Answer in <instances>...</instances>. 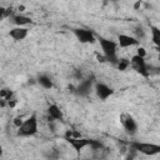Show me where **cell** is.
<instances>
[{
  "label": "cell",
  "instance_id": "1",
  "mask_svg": "<svg viewBox=\"0 0 160 160\" xmlns=\"http://www.w3.org/2000/svg\"><path fill=\"white\" fill-rule=\"evenodd\" d=\"M96 38H98V42L100 44V48L102 50V54L106 58V61L116 65L118 60H119V58H118V46L119 45L110 39H105L99 35H96Z\"/></svg>",
  "mask_w": 160,
  "mask_h": 160
},
{
  "label": "cell",
  "instance_id": "2",
  "mask_svg": "<svg viewBox=\"0 0 160 160\" xmlns=\"http://www.w3.org/2000/svg\"><path fill=\"white\" fill-rule=\"evenodd\" d=\"M64 139L72 146V149L76 151V152H80L82 149H85L86 146H90V142H91V139H86V138H81L79 132L76 131H66L65 135H64Z\"/></svg>",
  "mask_w": 160,
  "mask_h": 160
},
{
  "label": "cell",
  "instance_id": "3",
  "mask_svg": "<svg viewBox=\"0 0 160 160\" xmlns=\"http://www.w3.org/2000/svg\"><path fill=\"white\" fill-rule=\"evenodd\" d=\"M38 118L35 114L30 115L28 119H25L22 121V124L18 128V135L19 136H25V138H29V136H34L38 134Z\"/></svg>",
  "mask_w": 160,
  "mask_h": 160
},
{
  "label": "cell",
  "instance_id": "4",
  "mask_svg": "<svg viewBox=\"0 0 160 160\" xmlns=\"http://www.w3.org/2000/svg\"><path fill=\"white\" fill-rule=\"evenodd\" d=\"M131 149L134 151L141 152L148 156H152L156 154H160V145L152 144V142H141V141H134L130 144Z\"/></svg>",
  "mask_w": 160,
  "mask_h": 160
},
{
  "label": "cell",
  "instance_id": "5",
  "mask_svg": "<svg viewBox=\"0 0 160 160\" xmlns=\"http://www.w3.org/2000/svg\"><path fill=\"white\" fill-rule=\"evenodd\" d=\"M130 62H131V68L138 72L140 74L141 76L144 78H149L150 76V71H149V66L145 61V58L142 56H139L138 54H135L131 59H130Z\"/></svg>",
  "mask_w": 160,
  "mask_h": 160
},
{
  "label": "cell",
  "instance_id": "6",
  "mask_svg": "<svg viewBox=\"0 0 160 160\" xmlns=\"http://www.w3.org/2000/svg\"><path fill=\"white\" fill-rule=\"evenodd\" d=\"M72 34L75 35V38L81 42V44H94L98 38L95 35L94 31L88 30V29H82V28H75L71 30Z\"/></svg>",
  "mask_w": 160,
  "mask_h": 160
},
{
  "label": "cell",
  "instance_id": "7",
  "mask_svg": "<svg viewBox=\"0 0 160 160\" xmlns=\"http://www.w3.org/2000/svg\"><path fill=\"white\" fill-rule=\"evenodd\" d=\"M94 85H95L94 76L92 75L91 76H88V78L80 80L79 85L74 89V92L78 94V95H80V96H88L90 94V91H91V89H92Z\"/></svg>",
  "mask_w": 160,
  "mask_h": 160
},
{
  "label": "cell",
  "instance_id": "8",
  "mask_svg": "<svg viewBox=\"0 0 160 160\" xmlns=\"http://www.w3.org/2000/svg\"><path fill=\"white\" fill-rule=\"evenodd\" d=\"M120 122L122 125V128L125 129V131L130 135H134L138 130V124L135 121V119L129 114V112H122L120 115Z\"/></svg>",
  "mask_w": 160,
  "mask_h": 160
},
{
  "label": "cell",
  "instance_id": "9",
  "mask_svg": "<svg viewBox=\"0 0 160 160\" xmlns=\"http://www.w3.org/2000/svg\"><path fill=\"white\" fill-rule=\"evenodd\" d=\"M94 90H95L96 96H98L101 101H105L106 99H109V98L114 94V89L110 88L109 85L104 84V82H95Z\"/></svg>",
  "mask_w": 160,
  "mask_h": 160
},
{
  "label": "cell",
  "instance_id": "10",
  "mask_svg": "<svg viewBox=\"0 0 160 160\" xmlns=\"http://www.w3.org/2000/svg\"><path fill=\"white\" fill-rule=\"evenodd\" d=\"M61 120H64V114L61 109L56 104H50L48 106V121L52 122V121H61Z\"/></svg>",
  "mask_w": 160,
  "mask_h": 160
},
{
  "label": "cell",
  "instance_id": "11",
  "mask_svg": "<svg viewBox=\"0 0 160 160\" xmlns=\"http://www.w3.org/2000/svg\"><path fill=\"white\" fill-rule=\"evenodd\" d=\"M139 42L140 41L135 36L126 35V34H119L118 35V45L122 49L130 48V46H136V45H139Z\"/></svg>",
  "mask_w": 160,
  "mask_h": 160
},
{
  "label": "cell",
  "instance_id": "12",
  "mask_svg": "<svg viewBox=\"0 0 160 160\" xmlns=\"http://www.w3.org/2000/svg\"><path fill=\"white\" fill-rule=\"evenodd\" d=\"M28 34H29V29L24 28V26H15V28L10 29V31H9V36L15 41L24 40L28 36Z\"/></svg>",
  "mask_w": 160,
  "mask_h": 160
},
{
  "label": "cell",
  "instance_id": "13",
  "mask_svg": "<svg viewBox=\"0 0 160 160\" xmlns=\"http://www.w3.org/2000/svg\"><path fill=\"white\" fill-rule=\"evenodd\" d=\"M11 21L12 24H15V26H24V25H28L31 22V19L29 16H25V15H21V14H16L11 18Z\"/></svg>",
  "mask_w": 160,
  "mask_h": 160
},
{
  "label": "cell",
  "instance_id": "14",
  "mask_svg": "<svg viewBox=\"0 0 160 160\" xmlns=\"http://www.w3.org/2000/svg\"><path fill=\"white\" fill-rule=\"evenodd\" d=\"M150 32H151V41L155 46H160V29L158 26L150 25Z\"/></svg>",
  "mask_w": 160,
  "mask_h": 160
},
{
  "label": "cell",
  "instance_id": "15",
  "mask_svg": "<svg viewBox=\"0 0 160 160\" xmlns=\"http://www.w3.org/2000/svg\"><path fill=\"white\" fill-rule=\"evenodd\" d=\"M38 82H39L44 89H51V88L54 86L51 78L48 76V75H39V78H38Z\"/></svg>",
  "mask_w": 160,
  "mask_h": 160
},
{
  "label": "cell",
  "instance_id": "16",
  "mask_svg": "<svg viewBox=\"0 0 160 160\" xmlns=\"http://www.w3.org/2000/svg\"><path fill=\"white\" fill-rule=\"evenodd\" d=\"M130 65H131V62H130L129 59H126V58H119L118 64H116V68H118L120 71H125Z\"/></svg>",
  "mask_w": 160,
  "mask_h": 160
},
{
  "label": "cell",
  "instance_id": "17",
  "mask_svg": "<svg viewBox=\"0 0 160 160\" xmlns=\"http://www.w3.org/2000/svg\"><path fill=\"white\" fill-rule=\"evenodd\" d=\"M132 32H134V36L140 41V40H142L144 38H145V29L141 26V25H138V26H135L134 28V30H132Z\"/></svg>",
  "mask_w": 160,
  "mask_h": 160
},
{
  "label": "cell",
  "instance_id": "18",
  "mask_svg": "<svg viewBox=\"0 0 160 160\" xmlns=\"http://www.w3.org/2000/svg\"><path fill=\"white\" fill-rule=\"evenodd\" d=\"M0 14H1V18L2 19H6V18H12L15 14H14V9L11 8V6H9V8H1L0 9Z\"/></svg>",
  "mask_w": 160,
  "mask_h": 160
},
{
  "label": "cell",
  "instance_id": "19",
  "mask_svg": "<svg viewBox=\"0 0 160 160\" xmlns=\"http://www.w3.org/2000/svg\"><path fill=\"white\" fill-rule=\"evenodd\" d=\"M16 104H18V99H16L15 95H14V96L8 101V106H9V108H15Z\"/></svg>",
  "mask_w": 160,
  "mask_h": 160
},
{
  "label": "cell",
  "instance_id": "20",
  "mask_svg": "<svg viewBox=\"0 0 160 160\" xmlns=\"http://www.w3.org/2000/svg\"><path fill=\"white\" fill-rule=\"evenodd\" d=\"M22 121H24V120H22V118H21V116H16V118L14 119V121H12V122H14V125H15L16 128H19V126L22 124Z\"/></svg>",
  "mask_w": 160,
  "mask_h": 160
},
{
  "label": "cell",
  "instance_id": "21",
  "mask_svg": "<svg viewBox=\"0 0 160 160\" xmlns=\"http://www.w3.org/2000/svg\"><path fill=\"white\" fill-rule=\"evenodd\" d=\"M136 54L139 55V56H142V58H145L146 56V50L144 49V48H138V50H136Z\"/></svg>",
  "mask_w": 160,
  "mask_h": 160
},
{
  "label": "cell",
  "instance_id": "22",
  "mask_svg": "<svg viewBox=\"0 0 160 160\" xmlns=\"http://www.w3.org/2000/svg\"><path fill=\"white\" fill-rule=\"evenodd\" d=\"M140 5H141V1H140V0H139V1H138V2H136V4H135V9H138V8H139V6H140Z\"/></svg>",
  "mask_w": 160,
  "mask_h": 160
},
{
  "label": "cell",
  "instance_id": "23",
  "mask_svg": "<svg viewBox=\"0 0 160 160\" xmlns=\"http://www.w3.org/2000/svg\"><path fill=\"white\" fill-rule=\"evenodd\" d=\"M155 49H156V51L159 52V59H160V46H155Z\"/></svg>",
  "mask_w": 160,
  "mask_h": 160
},
{
  "label": "cell",
  "instance_id": "24",
  "mask_svg": "<svg viewBox=\"0 0 160 160\" xmlns=\"http://www.w3.org/2000/svg\"><path fill=\"white\" fill-rule=\"evenodd\" d=\"M18 9H19V10H20V11H24V10H25V8H24V6H22V5H21V6H19V8H18Z\"/></svg>",
  "mask_w": 160,
  "mask_h": 160
}]
</instances>
